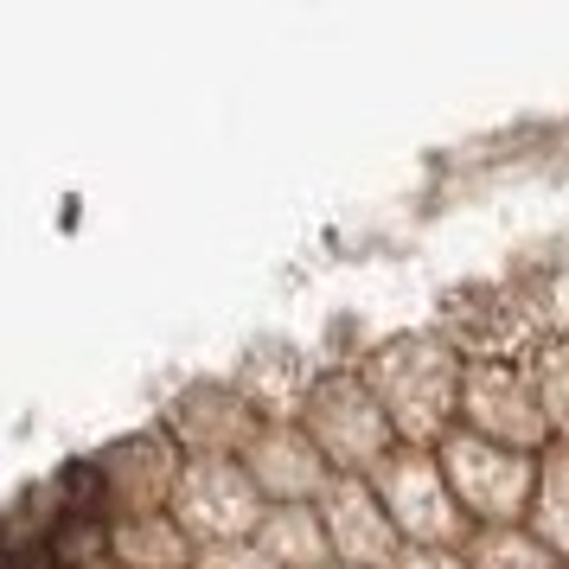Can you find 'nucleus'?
<instances>
[{
    "label": "nucleus",
    "mask_w": 569,
    "mask_h": 569,
    "mask_svg": "<svg viewBox=\"0 0 569 569\" xmlns=\"http://www.w3.org/2000/svg\"><path fill=\"white\" fill-rule=\"evenodd\" d=\"M90 473H97V518L116 525V518L173 512L186 455L160 422H141L129 436H109L103 448L90 455Z\"/></svg>",
    "instance_id": "nucleus-5"
},
{
    "label": "nucleus",
    "mask_w": 569,
    "mask_h": 569,
    "mask_svg": "<svg viewBox=\"0 0 569 569\" xmlns=\"http://www.w3.org/2000/svg\"><path fill=\"white\" fill-rule=\"evenodd\" d=\"M46 569H64V563H58V557H52V563H46Z\"/></svg>",
    "instance_id": "nucleus-21"
},
{
    "label": "nucleus",
    "mask_w": 569,
    "mask_h": 569,
    "mask_svg": "<svg viewBox=\"0 0 569 569\" xmlns=\"http://www.w3.org/2000/svg\"><path fill=\"white\" fill-rule=\"evenodd\" d=\"M78 569H122V563H116V557L103 550V557H90V563H78Z\"/></svg>",
    "instance_id": "nucleus-20"
},
{
    "label": "nucleus",
    "mask_w": 569,
    "mask_h": 569,
    "mask_svg": "<svg viewBox=\"0 0 569 569\" xmlns=\"http://www.w3.org/2000/svg\"><path fill=\"white\" fill-rule=\"evenodd\" d=\"M167 436L180 441L186 461H243L257 436L269 429L257 416V403L231 385V371L224 378H186L154 416Z\"/></svg>",
    "instance_id": "nucleus-7"
},
{
    "label": "nucleus",
    "mask_w": 569,
    "mask_h": 569,
    "mask_svg": "<svg viewBox=\"0 0 569 569\" xmlns=\"http://www.w3.org/2000/svg\"><path fill=\"white\" fill-rule=\"evenodd\" d=\"M461 429L487 441H506V448H525V455H543L550 448V422H543V403L531 390V371L525 365H467L461 385Z\"/></svg>",
    "instance_id": "nucleus-9"
},
{
    "label": "nucleus",
    "mask_w": 569,
    "mask_h": 569,
    "mask_svg": "<svg viewBox=\"0 0 569 569\" xmlns=\"http://www.w3.org/2000/svg\"><path fill=\"white\" fill-rule=\"evenodd\" d=\"M525 525L569 563V441H550L538 455V499H531Z\"/></svg>",
    "instance_id": "nucleus-15"
},
{
    "label": "nucleus",
    "mask_w": 569,
    "mask_h": 569,
    "mask_svg": "<svg viewBox=\"0 0 569 569\" xmlns=\"http://www.w3.org/2000/svg\"><path fill=\"white\" fill-rule=\"evenodd\" d=\"M262 512H269V499H262V487L250 480L243 461H186L180 492H173V518L199 550L257 538Z\"/></svg>",
    "instance_id": "nucleus-8"
},
{
    "label": "nucleus",
    "mask_w": 569,
    "mask_h": 569,
    "mask_svg": "<svg viewBox=\"0 0 569 569\" xmlns=\"http://www.w3.org/2000/svg\"><path fill=\"white\" fill-rule=\"evenodd\" d=\"M109 557L122 569H192L199 543L180 531L173 512H148V518H116L109 525Z\"/></svg>",
    "instance_id": "nucleus-13"
},
{
    "label": "nucleus",
    "mask_w": 569,
    "mask_h": 569,
    "mask_svg": "<svg viewBox=\"0 0 569 569\" xmlns=\"http://www.w3.org/2000/svg\"><path fill=\"white\" fill-rule=\"evenodd\" d=\"M320 518H327V538H333V563L352 569H397L410 557V538L397 531V518L385 512V499L371 480L359 473H339L327 499H320Z\"/></svg>",
    "instance_id": "nucleus-11"
},
{
    "label": "nucleus",
    "mask_w": 569,
    "mask_h": 569,
    "mask_svg": "<svg viewBox=\"0 0 569 569\" xmlns=\"http://www.w3.org/2000/svg\"><path fill=\"white\" fill-rule=\"evenodd\" d=\"M243 467H250V480L262 487L269 506H320L327 487L339 480L301 422H269L257 436V448L243 455Z\"/></svg>",
    "instance_id": "nucleus-12"
},
{
    "label": "nucleus",
    "mask_w": 569,
    "mask_h": 569,
    "mask_svg": "<svg viewBox=\"0 0 569 569\" xmlns=\"http://www.w3.org/2000/svg\"><path fill=\"white\" fill-rule=\"evenodd\" d=\"M371 487L385 499V512L397 518V531L410 538V550H467L473 543V518H467L461 492L448 480V467H441L436 448H397L378 473H371Z\"/></svg>",
    "instance_id": "nucleus-4"
},
{
    "label": "nucleus",
    "mask_w": 569,
    "mask_h": 569,
    "mask_svg": "<svg viewBox=\"0 0 569 569\" xmlns=\"http://www.w3.org/2000/svg\"><path fill=\"white\" fill-rule=\"evenodd\" d=\"M320 371H327V365L313 359L301 339L262 333V339H250V346L237 352L231 385L257 403L262 422H301V416H308L313 385H320Z\"/></svg>",
    "instance_id": "nucleus-10"
},
{
    "label": "nucleus",
    "mask_w": 569,
    "mask_h": 569,
    "mask_svg": "<svg viewBox=\"0 0 569 569\" xmlns=\"http://www.w3.org/2000/svg\"><path fill=\"white\" fill-rule=\"evenodd\" d=\"M525 371H531V390H538L543 403V422H550V436L569 441V333H550L525 359Z\"/></svg>",
    "instance_id": "nucleus-17"
},
{
    "label": "nucleus",
    "mask_w": 569,
    "mask_h": 569,
    "mask_svg": "<svg viewBox=\"0 0 569 569\" xmlns=\"http://www.w3.org/2000/svg\"><path fill=\"white\" fill-rule=\"evenodd\" d=\"M359 378L385 403L390 429L403 448H441L461 429V385L467 359L436 333V327H403V333L371 339L359 359Z\"/></svg>",
    "instance_id": "nucleus-1"
},
{
    "label": "nucleus",
    "mask_w": 569,
    "mask_h": 569,
    "mask_svg": "<svg viewBox=\"0 0 569 569\" xmlns=\"http://www.w3.org/2000/svg\"><path fill=\"white\" fill-rule=\"evenodd\" d=\"M397 569H473V563H467V550H410Z\"/></svg>",
    "instance_id": "nucleus-19"
},
{
    "label": "nucleus",
    "mask_w": 569,
    "mask_h": 569,
    "mask_svg": "<svg viewBox=\"0 0 569 569\" xmlns=\"http://www.w3.org/2000/svg\"><path fill=\"white\" fill-rule=\"evenodd\" d=\"M327 569H352V563H327Z\"/></svg>",
    "instance_id": "nucleus-22"
},
{
    "label": "nucleus",
    "mask_w": 569,
    "mask_h": 569,
    "mask_svg": "<svg viewBox=\"0 0 569 569\" xmlns=\"http://www.w3.org/2000/svg\"><path fill=\"white\" fill-rule=\"evenodd\" d=\"M301 429L313 436V448L327 455V467L333 473H359V480H371L378 467L403 448L397 441V429H390L385 403L371 397V385L359 378V365L339 359L320 371V385H313L308 397V416H301Z\"/></svg>",
    "instance_id": "nucleus-3"
},
{
    "label": "nucleus",
    "mask_w": 569,
    "mask_h": 569,
    "mask_svg": "<svg viewBox=\"0 0 569 569\" xmlns=\"http://www.w3.org/2000/svg\"><path fill=\"white\" fill-rule=\"evenodd\" d=\"M448 480L461 492L467 518L487 531V525H525L531 518V499H538V455L525 448H506V441H487L473 429H455V436L436 448Z\"/></svg>",
    "instance_id": "nucleus-6"
},
{
    "label": "nucleus",
    "mask_w": 569,
    "mask_h": 569,
    "mask_svg": "<svg viewBox=\"0 0 569 569\" xmlns=\"http://www.w3.org/2000/svg\"><path fill=\"white\" fill-rule=\"evenodd\" d=\"M429 327H436L467 365H525L543 339H550L543 313L531 308L506 276H467V282H448L436 295Z\"/></svg>",
    "instance_id": "nucleus-2"
},
{
    "label": "nucleus",
    "mask_w": 569,
    "mask_h": 569,
    "mask_svg": "<svg viewBox=\"0 0 569 569\" xmlns=\"http://www.w3.org/2000/svg\"><path fill=\"white\" fill-rule=\"evenodd\" d=\"M257 543L282 569H327L333 563V538H327L320 506H269L257 525Z\"/></svg>",
    "instance_id": "nucleus-14"
},
{
    "label": "nucleus",
    "mask_w": 569,
    "mask_h": 569,
    "mask_svg": "<svg viewBox=\"0 0 569 569\" xmlns=\"http://www.w3.org/2000/svg\"><path fill=\"white\" fill-rule=\"evenodd\" d=\"M192 569H282V563H276L257 538H243V543H211V550H199Z\"/></svg>",
    "instance_id": "nucleus-18"
},
{
    "label": "nucleus",
    "mask_w": 569,
    "mask_h": 569,
    "mask_svg": "<svg viewBox=\"0 0 569 569\" xmlns=\"http://www.w3.org/2000/svg\"><path fill=\"white\" fill-rule=\"evenodd\" d=\"M467 563L473 569H569L531 525H487V531H473Z\"/></svg>",
    "instance_id": "nucleus-16"
}]
</instances>
